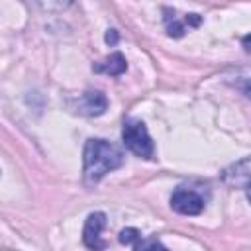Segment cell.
<instances>
[{"mask_svg": "<svg viewBox=\"0 0 251 251\" xmlns=\"http://www.w3.org/2000/svg\"><path fill=\"white\" fill-rule=\"evenodd\" d=\"M124 161V153L106 139H88L84 145V180L96 184L106 173L118 169Z\"/></svg>", "mask_w": 251, "mask_h": 251, "instance_id": "obj_1", "label": "cell"}, {"mask_svg": "<svg viewBox=\"0 0 251 251\" xmlns=\"http://www.w3.org/2000/svg\"><path fill=\"white\" fill-rule=\"evenodd\" d=\"M122 139H124V145H126L131 153H135L137 157H141V159H153V155H155V145H153V139L149 137L147 127H145L143 122L133 120V118L124 120Z\"/></svg>", "mask_w": 251, "mask_h": 251, "instance_id": "obj_2", "label": "cell"}, {"mask_svg": "<svg viewBox=\"0 0 251 251\" xmlns=\"http://www.w3.org/2000/svg\"><path fill=\"white\" fill-rule=\"evenodd\" d=\"M208 202V192L202 190V186H188L182 184L171 194V208L184 216H196L204 210Z\"/></svg>", "mask_w": 251, "mask_h": 251, "instance_id": "obj_3", "label": "cell"}, {"mask_svg": "<svg viewBox=\"0 0 251 251\" xmlns=\"http://www.w3.org/2000/svg\"><path fill=\"white\" fill-rule=\"evenodd\" d=\"M163 20H165V29L171 37H182L188 29L200 25L202 18L198 14H176L171 8H163Z\"/></svg>", "mask_w": 251, "mask_h": 251, "instance_id": "obj_4", "label": "cell"}, {"mask_svg": "<svg viewBox=\"0 0 251 251\" xmlns=\"http://www.w3.org/2000/svg\"><path fill=\"white\" fill-rule=\"evenodd\" d=\"M104 226H106V214L104 212H94L86 218L82 241L88 249H92V251H104L106 249V243L102 241V235H100Z\"/></svg>", "mask_w": 251, "mask_h": 251, "instance_id": "obj_5", "label": "cell"}, {"mask_svg": "<svg viewBox=\"0 0 251 251\" xmlns=\"http://www.w3.org/2000/svg\"><path fill=\"white\" fill-rule=\"evenodd\" d=\"M224 182L233 188H247L251 186V157H245L243 161L231 165L224 171Z\"/></svg>", "mask_w": 251, "mask_h": 251, "instance_id": "obj_6", "label": "cell"}, {"mask_svg": "<svg viewBox=\"0 0 251 251\" xmlns=\"http://www.w3.org/2000/svg\"><path fill=\"white\" fill-rule=\"evenodd\" d=\"M108 106L106 96L100 90H88L78 100V112L84 116H100Z\"/></svg>", "mask_w": 251, "mask_h": 251, "instance_id": "obj_7", "label": "cell"}, {"mask_svg": "<svg viewBox=\"0 0 251 251\" xmlns=\"http://www.w3.org/2000/svg\"><path fill=\"white\" fill-rule=\"evenodd\" d=\"M92 69L96 73H106V75H112V76H120L127 69V63H126V57L122 53H112L108 59L96 63Z\"/></svg>", "mask_w": 251, "mask_h": 251, "instance_id": "obj_8", "label": "cell"}, {"mask_svg": "<svg viewBox=\"0 0 251 251\" xmlns=\"http://www.w3.org/2000/svg\"><path fill=\"white\" fill-rule=\"evenodd\" d=\"M133 251H169L157 237H137L133 241Z\"/></svg>", "mask_w": 251, "mask_h": 251, "instance_id": "obj_9", "label": "cell"}, {"mask_svg": "<svg viewBox=\"0 0 251 251\" xmlns=\"http://www.w3.org/2000/svg\"><path fill=\"white\" fill-rule=\"evenodd\" d=\"M137 237H139V231H137L135 227H127V229H122V231H120V241L126 243V245L133 243Z\"/></svg>", "mask_w": 251, "mask_h": 251, "instance_id": "obj_10", "label": "cell"}, {"mask_svg": "<svg viewBox=\"0 0 251 251\" xmlns=\"http://www.w3.org/2000/svg\"><path fill=\"white\" fill-rule=\"evenodd\" d=\"M247 98H251V76H247V78H241V80H237V84H235Z\"/></svg>", "mask_w": 251, "mask_h": 251, "instance_id": "obj_11", "label": "cell"}, {"mask_svg": "<svg viewBox=\"0 0 251 251\" xmlns=\"http://www.w3.org/2000/svg\"><path fill=\"white\" fill-rule=\"evenodd\" d=\"M241 45H243V49H245L247 53H251V33H247V35L241 39Z\"/></svg>", "mask_w": 251, "mask_h": 251, "instance_id": "obj_12", "label": "cell"}, {"mask_svg": "<svg viewBox=\"0 0 251 251\" xmlns=\"http://www.w3.org/2000/svg\"><path fill=\"white\" fill-rule=\"evenodd\" d=\"M116 39H118L116 31H114V29H110V33L106 35V41H108V43H116Z\"/></svg>", "mask_w": 251, "mask_h": 251, "instance_id": "obj_13", "label": "cell"}, {"mask_svg": "<svg viewBox=\"0 0 251 251\" xmlns=\"http://www.w3.org/2000/svg\"><path fill=\"white\" fill-rule=\"evenodd\" d=\"M245 194H247V200L251 202V186H247V188H245Z\"/></svg>", "mask_w": 251, "mask_h": 251, "instance_id": "obj_14", "label": "cell"}]
</instances>
